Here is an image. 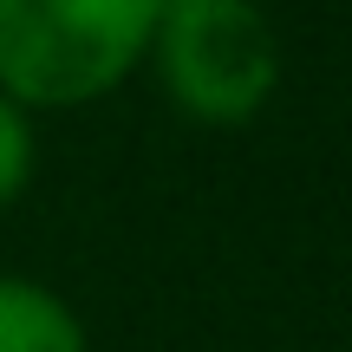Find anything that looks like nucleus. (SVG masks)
<instances>
[{"mask_svg": "<svg viewBox=\"0 0 352 352\" xmlns=\"http://www.w3.org/2000/svg\"><path fill=\"white\" fill-rule=\"evenodd\" d=\"M164 0H0V91L26 111H85L151 59Z\"/></svg>", "mask_w": 352, "mask_h": 352, "instance_id": "f257e3e1", "label": "nucleus"}, {"mask_svg": "<svg viewBox=\"0 0 352 352\" xmlns=\"http://www.w3.org/2000/svg\"><path fill=\"white\" fill-rule=\"evenodd\" d=\"M0 352H91V333L59 287L0 274Z\"/></svg>", "mask_w": 352, "mask_h": 352, "instance_id": "7ed1b4c3", "label": "nucleus"}, {"mask_svg": "<svg viewBox=\"0 0 352 352\" xmlns=\"http://www.w3.org/2000/svg\"><path fill=\"white\" fill-rule=\"evenodd\" d=\"M144 72L189 124L235 131L280 91V33L261 0H164Z\"/></svg>", "mask_w": 352, "mask_h": 352, "instance_id": "f03ea898", "label": "nucleus"}, {"mask_svg": "<svg viewBox=\"0 0 352 352\" xmlns=\"http://www.w3.org/2000/svg\"><path fill=\"white\" fill-rule=\"evenodd\" d=\"M33 176H39V124L20 98L0 91V215L33 189Z\"/></svg>", "mask_w": 352, "mask_h": 352, "instance_id": "20e7f679", "label": "nucleus"}]
</instances>
